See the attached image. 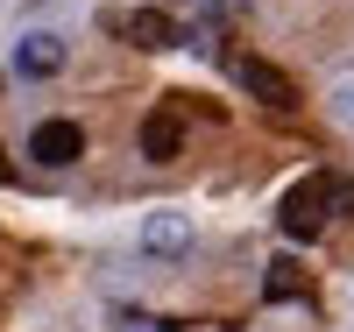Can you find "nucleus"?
<instances>
[{"label":"nucleus","instance_id":"1a4fd4ad","mask_svg":"<svg viewBox=\"0 0 354 332\" xmlns=\"http://www.w3.org/2000/svg\"><path fill=\"white\" fill-rule=\"evenodd\" d=\"M121 332H170L163 318H121Z\"/></svg>","mask_w":354,"mask_h":332},{"label":"nucleus","instance_id":"423d86ee","mask_svg":"<svg viewBox=\"0 0 354 332\" xmlns=\"http://www.w3.org/2000/svg\"><path fill=\"white\" fill-rule=\"evenodd\" d=\"M262 297H270V304H312L319 290H312V276H305L290 255H277V262H270V276H262Z\"/></svg>","mask_w":354,"mask_h":332},{"label":"nucleus","instance_id":"20e7f679","mask_svg":"<svg viewBox=\"0 0 354 332\" xmlns=\"http://www.w3.org/2000/svg\"><path fill=\"white\" fill-rule=\"evenodd\" d=\"M28 156H36L43 170H64V163L85 156V128H78V120H43V128L28 135Z\"/></svg>","mask_w":354,"mask_h":332},{"label":"nucleus","instance_id":"f03ea898","mask_svg":"<svg viewBox=\"0 0 354 332\" xmlns=\"http://www.w3.org/2000/svg\"><path fill=\"white\" fill-rule=\"evenodd\" d=\"M106 28H113V36H128L135 50H177V43H185V28H177L163 8H113V14H100Z\"/></svg>","mask_w":354,"mask_h":332},{"label":"nucleus","instance_id":"9d476101","mask_svg":"<svg viewBox=\"0 0 354 332\" xmlns=\"http://www.w3.org/2000/svg\"><path fill=\"white\" fill-rule=\"evenodd\" d=\"M192 8H198V14H220V8H227V0H192Z\"/></svg>","mask_w":354,"mask_h":332},{"label":"nucleus","instance_id":"0eeeda50","mask_svg":"<svg viewBox=\"0 0 354 332\" xmlns=\"http://www.w3.org/2000/svg\"><path fill=\"white\" fill-rule=\"evenodd\" d=\"M15 71H21V78L64 71V43H57V36H21V43H15Z\"/></svg>","mask_w":354,"mask_h":332},{"label":"nucleus","instance_id":"39448f33","mask_svg":"<svg viewBox=\"0 0 354 332\" xmlns=\"http://www.w3.org/2000/svg\"><path fill=\"white\" fill-rule=\"evenodd\" d=\"M177 148H185V113L156 106L149 120H142V156H149V163H177Z\"/></svg>","mask_w":354,"mask_h":332},{"label":"nucleus","instance_id":"6e6552de","mask_svg":"<svg viewBox=\"0 0 354 332\" xmlns=\"http://www.w3.org/2000/svg\"><path fill=\"white\" fill-rule=\"evenodd\" d=\"M142 240H149L156 255H185V248H192V219H185V213H156L149 226H142Z\"/></svg>","mask_w":354,"mask_h":332},{"label":"nucleus","instance_id":"f257e3e1","mask_svg":"<svg viewBox=\"0 0 354 332\" xmlns=\"http://www.w3.org/2000/svg\"><path fill=\"white\" fill-rule=\"evenodd\" d=\"M333 205H347V213H354V191L340 184V177H326V170H319V177H305V184H290V191H283L277 226H283L290 240H312L319 226H326V213H333Z\"/></svg>","mask_w":354,"mask_h":332},{"label":"nucleus","instance_id":"7ed1b4c3","mask_svg":"<svg viewBox=\"0 0 354 332\" xmlns=\"http://www.w3.org/2000/svg\"><path fill=\"white\" fill-rule=\"evenodd\" d=\"M227 64H234V78H241V85H248V92H255L262 106H277V113H290V106H298V85H290V78L270 64V57H248V50H234Z\"/></svg>","mask_w":354,"mask_h":332}]
</instances>
